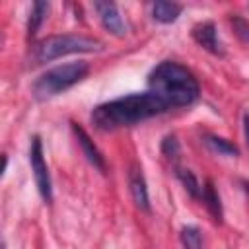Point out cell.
<instances>
[{
	"instance_id": "obj_3",
	"label": "cell",
	"mask_w": 249,
	"mask_h": 249,
	"mask_svg": "<svg viewBox=\"0 0 249 249\" xmlns=\"http://www.w3.org/2000/svg\"><path fill=\"white\" fill-rule=\"evenodd\" d=\"M103 51V41L89 37V35H78V33H64V35H49L41 41H37L31 47V60L33 64H45L54 58L66 56V54H80V53H99Z\"/></svg>"
},
{
	"instance_id": "obj_9",
	"label": "cell",
	"mask_w": 249,
	"mask_h": 249,
	"mask_svg": "<svg viewBox=\"0 0 249 249\" xmlns=\"http://www.w3.org/2000/svg\"><path fill=\"white\" fill-rule=\"evenodd\" d=\"M128 191H130V196H132V202L136 204V208L150 212V196H148L146 179H144L142 167H138L136 163L128 171Z\"/></svg>"
},
{
	"instance_id": "obj_13",
	"label": "cell",
	"mask_w": 249,
	"mask_h": 249,
	"mask_svg": "<svg viewBox=\"0 0 249 249\" xmlns=\"http://www.w3.org/2000/svg\"><path fill=\"white\" fill-rule=\"evenodd\" d=\"M204 144L218 156H230V158L239 156V148L233 142H230L218 134H204Z\"/></svg>"
},
{
	"instance_id": "obj_7",
	"label": "cell",
	"mask_w": 249,
	"mask_h": 249,
	"mask_svg": "<svg viewBox=\"0 0 249 249\" xmlns=\"http://www.w3.org/2000/svg\"><path fill=\"white\" fill-rule=\"evenodd\" d=\"M191 35L196 45H200L204 51H208L214 56H224V45L218 39V29L214 21H198L193 29Z\"/></svg>"
},
{
	"instance_id": "obj_15",
	"label": "cell",
	"mask_w": 249,
	"mask_h": 249,
	"mask_svg": "<svg viewBox=\"0 0 249 249\" xmlns=\"http://www.w3.org/2000/svg\"><path fill=\"white\" fill-rule=\"evenodd\" d=\"M179 239L185 249H204L202 233L196 226H183L179 231Z\"/></svg>"
},
{
	"instance_id": "obj_1",
	"label": "cell",
	"mask_w": 249,
	"mask_h": 249,
	"mask_svg": "<svg viewBox=\"0 0 249 249\" xmlns=\"http://www.w3.org/2000/svg\"><path fill=\"white\" fill-rule=\"evenodd\" d=\"M167 109L169 107L152 91L128 93L97 105L91 111L89 121L97 130L111 132L117 128L134 126L142 121H148L156 115L165 113Z\"/></svg>"
},
{
	"instance_id": "obj_4",
	"label": "cell",
	"mask_w": 249,
	"mask_h": 249,
	"mask_svg": "<svg viewBox=\"0 0 249 249\" xmlns=\"http://www.w3.org/2000/svg\"><path fill=\"white\" fill-rule=\"evenodd\" d=\"M89 74V64L86 60H78V62H66V64H58L54 68L45 70L43 74H39L33 84H31V95L37 101H47L66 89H70L72 86H76L78 82H82L86 76Z\"/></svg>"
},
{
	"instance_id": "obj_17",
	"label": "cell",
	"mask_w": 249,
	"mask_h": 249,
	"mask_svg": "<svg viewBox=\"0 0 249 249\" xmlns=\"http://www.w3.org/2000/svg\"><path fill=\"white\" fill-rule=\"evenodd\" d=\"M230 23L233 27V33L237 35V39L245 45H249V21L241 16H230Z\"/></svg>"
},
{
	"instance_id": "obj_19",
	"label": "cell",
	"mask_w": 249,
	"mask_h": 249,
	"mask_svg": "<svg viewBox=\"0 0 249 249\" xmlns=\"http://www.w3.org/2000/svg\"><path fill=\"white\" fill-rule=\"evenodd\" d=\"M243 191H245V195L249 198V181H243Z\"/></svg>"
},
{
	"instance_id": "obj_14",
	"label": "cell",
	"mask_w": 249,
	"mask_h": 249,
	"mask_svg": "<svg viewBox=\"0 0 249 249\" xmlns=\"http://www.w3.org/2000/svg\"><path fill=\"white\" fill-rule=\"evenodd\" d=\"M47 12H49V2H43V0L33 2L31 12H29V18H27V37L29 39L39 31L41 23L47 18Z\"/></svg>"
},
{
	"instance_id": "obj_5",
	"label": "cell",
	"mask_w": 249,
	"mask_h": 249,
	"mask_svg": "<svg viewBox=\"0 0 249 249\" xmlns=\"http://www.w3.org/2000/svg\"><path fill=\"white\" fill-rule=\"evenodd\" d=\"M29 165H31L33 179H35L41 198L45 202H51L53 200V183H51V173H49V167H47V161L43 156V142H41L39 134L31 136V142H29Z\"/></svg>"
},
{
	"instance_id": "obj_16",
	"label": "cell",
	"mask_w": 249,
	"mask_h": 249,
	"mask_svg": "<svg viewBox=\"0 0 249 249\" xmlns=\"http://www.w3.org/2000/svg\"><path fill=\"white\" fill-rule=\"evenodd\" d=\"M160 150H161V154H163L167 160L175 161V160L179 158V154H181V146H179L177 136H175V134H167V136H163Z\"/></svg>"
},
{
	"instance_id": "obj_18",
	"label": "cell",
	"mask_w": 249,
	"mask_h": 249,
	"mask_svg": "<svg viewBox=\"0 0 249 249\" xmlns=\"http://www.w3.org/2000/svg\"><path fill=\"white\" fill-rule=\"evenodd\" d=\"M243 134H245V142L249 146V113L243 115Z\"/></svg>"
},
{
	"instance_id": "obj_12",
	"label": "cell",
	"mask_w": 249,
	"mask_h": 249,
	"mask_svg": "<svg viewBox=\"0 0 249 249\" xmlns=\"http://www.w3.org/2000/svg\"><path fill=\"white\" fill-rule=\"evenodd\" d=\"M175 177L179 179V183L183 185V189H185L193 198L200 200V196H202V185H200V181L196 179V175H195L191 169L175 165Z\"/></svg>"
},
{
	"instance_id": "obj_10",
	"label": "cell",
	"mask_w": 249,
	"mask_h": 249,
	"mask_svg": "<svg viewBox=\"0 0 249 249\" xmlns=\"http://www.w3.org/2000/svg\"><path fill=\"white\" fill-rule=\"evenodd\" d=\"M181 12H183V6L177 4V2L158 0V2L152 4V18L158 23H173L181 16Z\"/></svg>"
},
{
	"instance_id": "obj_8",
	"label": "cell",
	"mask_w": 249,
	"mask_h": 249,
	"mask_svg": "<svg viewBox=\"0 0 249 249\" xmlns=\"http://www.w3.org/2000/svg\"><path fill=\"white\" fill-rule=\"evenodd\" d=\"M72 124V132H74V136H76V140H78V144H80V148H82V154L86 156V160L97 169V171H101V173H105V158H103V154L99 152V148L93 144V140L89 138V134L84 130V126H80L78 123H70Z\"/></svg>"
},
{
	"instance_id": "obj_2",
	"label": "cell",
	"mask_w": 249,
	"mask_h": 249,
	"mask_svg": "<svg viewBox=\"0 0 249 249\" xmlns=\"http://www.w3.org/2000/svg\"><path fill=\"white\" fill-rule=\"evenodd\" d=\"M148 91L156 93L169 109H173L195 103L200 95V86L187 66L175 60H161L148 74Z\"/></svg>"
},
{
	"instance_id": "obj_6",
	"label": "cell",
	"mask_w": 249,
	"mask_h": 249,
	"mask_svg": "<svg viewBox=\"0 0 249 249\" xmlns=\"http://www.w3.org/2000/svg\"><path fill=\"white\" fill-rule=\"evenodd\" d=\"M93 10L99 16L101 25L115 37H124L126 33V23L117 8L115 2H93Z\"/></svg>"
},
{
	"instance_id": "obj_11",
	"label": "cell",
	"mask_w": 249,
	"mask_h": 249,
	"mask_svg": "<svg viewBox=\"0 0 249 249\" xmlns=\"http://www.w3.org/2000/svg\"><path fill=\"white\" fill-rule=\"evenodd\" d=\"M200 200L204 202V206L210 212V216L214 218V222L220 224L222 222V216H224L222 202H220V195H218V191H216V187H214V183L210 179H206L204 185H202V196H200Z\"/></svg>"
}]
</instances>
